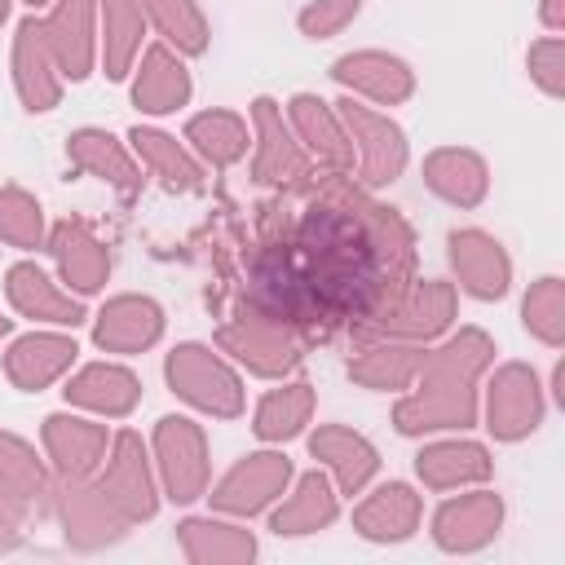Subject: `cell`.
Masks as SVG:
<instances>
[{
    "label": "cell",
    "instance_id": "8d00e7d4",
    "mask_svg": "<svg viewBox=\"0 0 565 565\" xmlns=\"http://www.w3.org/2000/svg\"><path fill=\"white\" fill-rule=\"evenodd\" d=\"M313 415V388L309 384H282V388H269L256 406V437L265 441H287L296 437Z\"/></svg>",
    "mask_w": 565,
    "mask_h": 565
},
{
    "label": "cell",
    "instance_id": "3957f363",
    "mask_svg": "<svg viewBox=\"0 0 565 565\" xmlns=\"http://www.w3.org/2000/svg\"><path fill=\"white\" fill-rule=\"evenodd\" d=\"M163 371H168L172 393L185 397L190 406H199V411H207L216 419L243 415V380L207 344H177L168 353V366Z\"/></svg>",
    "mask_w": 565,
    "mask_h": 565
},
{
    "label": "cell",
    "instance_id": "f6af8a7d",
    "mask_svg": "<svg viewBox=\"0 0 565 565\" xmlns=\"http://www.w3.org/2000/svg\"><path fill=\"white\" fill-rule=\"evenodd\" d=\"M539 13H543V26H547V31H561V26H565V0H543Z\"/></svg>",
    "mask_w": 565,
    "mask_h": 565
},
{
    "label": "cell",
    "instance_id": "d6a6232c",
    "mask_svg": "<svg viewBox=\"0 0 565 565\" xmlns=\"http://www.w3.org/2000/svg\"><path fill=\"white\" fill-rule=\"evenodd\" d=\"M335 512H340V499H335L331 481L322 472H305L269 525H274V534H318L335 521Z\"/></svg>",
    "mask_w": 565,
    "mask_h": 565
},
{
    "label": "cell",
    "instance_id": "83f0119b",
    "mask_svg": "<svg viewBox=\"0 0 565 565\" xmlns=\"http://www.w3.org/2000/svg\"><path fill=\"white\" fill-rule=\"evenodd\" d=\"M190 71L181 66V57L168 49V44H150L141 53V66H137V79H132V102L137 110L146 115H168L177 106L190 102Z\"/></svg>",
    "mask_w": 565,
    "mask_h": 565
},
{
    "label": "cell",
    "instance_id": "4fadbf2b",
    "mask_svg": "<svg viewBox=\"0 0 565 565\" xmlns=\"http://www.w3.org/2000/svg\"><path fill=\"white\" fill-rule=\"evenodd\" d=\"M450 247V269L459 278V287L477 300H499L512 287V260L503 252V243L486 230H455L446 238Z\"/></svg>",
    "mask_w": 565,
    "mask_h": 565
},
{
    "label": "cell",
    "instance_id": "7a4b0ae2",
    "mask_svg": "<svg viewBox=\"0 0 565 565\" xmlns=\"http://www.w3.org/2000/svg\"><path fill=\"white\" fill-rule=\"evenodd\" d=\"M494 358V340L481 327H459L446 344L428 349L411 393L393 406V424L406 437L472 428L477 424V380Z\"/></svg>",
    "mask_w": 565,
    "mask_h": 565
},
{
    "label": "cell",
    "instance_id": "bcb514c9",
    "mask_svg": "<svg viewBox=\"0 0 565 565\" xmlns=\"http://www.w3.org/2000/svg\"><path fill=\"white\" fill-rule=\"evenodd\" d=\"M9 331H13V322H9V318H0V340H4Z\"/></svg>",
    "mask_w": 565,
    "mask_h": 565
},
{
    "label": "cell",
    "instance_id": "44dd1931",
    "mask_svg": "<svg viewBox=\"0 0 565 565\" xmlns=\"http://www.w3.org/2000/svg\"><path fill=\"white\" fill-rule=\"evenodd\" d=\"M4 291H9V305L22 313V318H35V322H53V327H75L84 322V305L75 291L57 287L40 265L22 260L4 274Z\"/></svg>",
    "mask_w": 565,
    "mask_h": 565
},
{
    "label": "cell",
    "instance_id": "cb8c5ba5",
    "mask_svg": "<svg viewBox=\"0 0 565 565\" xmlns=\"http://www.w3.org/2000/svg\"><path fill=\"white\" fill-rule=\"evenodd\" d=\"M419 516H424L419 494L406 481H384L353 508V530L371 543H402L415 534Z\"/></svg>",
    "mask_w": 565,
    "mask_h": 565
},
{
    "label": "cell",
    "instance_id": "ab89813d",
    "mask_svg": "<svg viewBox=\"0 0 565 565\" xmlns=\"http://www.w3.org/2000/svg\"><path fill=\"white\" fill-rule=\"evenodd\" d=\"M521 318H525V331L539 335L543 344H561L565 340V282L561 278H539L530 291H525V305H521Z\"/></svg>",
    "mask_w": 565,
    "mask_h": 565
},
{
    "label": "cell",
    "instance_id": "5b68a950",
    "mask_svg": "<svg viewBox=\"0 0 565 565\" xmlns=\"http://www.w3.org/2000/svg\"><path fill=\"white\" fill-rule=\"evenodd\" d=\"M154 468L163 494L177 503H194L207 494V437L185 415H163L154 424Z\"/></svg>",
    "mask_w": 565,
    "mask_h": 565
},
{
    "label": "cell",
    "instance_id": "4dcf8cb0",
    "mask_svg": "<svg viewBox=\"0 0 565 565\" xmlns=\"http://www.w3.org/2000/svg\"><path fill=\"white\" fill-rule=\"evenodd\" d=\"M181 552L194 565H243L256 556V539L243 525L230 521H212V516H190L177 525Z\"/></svg>",
    "mask_w": 565,
    "mask_h": 565
},
{
    "label": "cell",
    "instance_id": "277c9868",
    "mask_svg": "<svg viewBox=\"0 0 565 565\" xmlns=\"http://www.w3.org/2000/svg\"><path fill=\"white\" fill-rule=\"evenodd\" d=\"M93 486L110 499V508L137 525V521H150L154 508H159V490H154V468H150V455L141 446V437L132 428L115 433L110 446H106V459L102 468L93 472Z\"/></svg>",
    "mask_w": 565,
    "mask_h": 565
},
{
    "label": "cell",
    "instance_id": "8992f818",
    "mask_svg": "<svg viewBox=\"0 0 565 565\" xmlns=\"http://www.w3.org/2000/svg\"><path fill=\"white\" fill-rule=\"evenodd\" d=\"M335 115H340V124L349 132V146H353V159H358L362 181L371 190L397 181L402 168H406V137H402V128L388 115H380L371 106H358L353 97L335 102Z\"/></svg>",
    "mask_w": 565,
    "mask_h": 565
},
{
    "label": "cell",
    "instance_id": "ac0fdd59",
    "mask_svg": "<svg viewBox=\"0 0 565 565\" xmlns=\"http://www.w3.org/2000/svg\"><path fill=\"white\" fill-rule=\"evenodd\" d=\"M75 340L57 335V331H26L4 349V375L13 388L22 393H40L53 380L66 375V366L75 362Z\"/></svg>",
    "mask_w": 565,
    "mask_h": 565
},
{
    "label": "cell",
    "instance_id": "484cf974",
    "mask_svg": "<svg viewBox=\"0 0 565 565\" xmlns=\"http://www.w3.org/2000/svg\"><path fill=\"white\" fill-rule=\"evenodd\" d=\"M424 362V344L415 340H393V335H371L353 358H349V375L362 388H411Z\"/></svg>",
    "mask_w": 565,
    "mask_h": 565
},
{
    "label": "cell",
    "instance_id": "b9f144b4",
    "mask_svg": "<svg viewBox=\"0 0 565 565\" xmlns=\"http://www.w3.org/2000/svg\"><path fill=\"white\" fill-rule=\"evenodd\" d=\"M530 79L547 93V97H561L565 93V44L561 35H543L539 44H530Z\"/></svg>",
    "mask_w": 565,
    "mask_h": 565
},
{
    "label": "cell",
    "instance_id": "4316f807",
    "mask_svg": "<svg viewBox=\"0 0 565 565\" xmlns=\"http://www.w3.org/2000/svg\"><path fill=\"white\" fill-rule=\"evenodd\" d=\"M424 181L437 199H446L450 207H477L490 190V172L486 159L463 150V146H441L424 159Z\"/></svg>",
    "mask_w": 565,
    "mask_h": 565
},
{
    "label": "cell",
    "instance_id": "7402d4cb",
    "mask_svg": "<svg viewBox=\"0 0 565 565\" xmlns=\"http://www.w3.org/2000/svg\"><path fill=\"white\" fill-rule=\"evenodd\" d=\"M66 402L106 419H124L141 402V380L119 362H88L66 380Z\"/></svg>",
    "mask_w": 565,
    "mask_h": 565
},
{
    "label": "cell",
    "instance_id": "836d02e7",
    "mask_svg": "<svg viewBox=\"0 0 565 565\" xmlns=\"http://www.w3.org/2000/svg\"><path fill=\"white\" fill-rule=\"evenodd\" d=\"M102 13V62L110 79H124L132 71V57L141 49V4L137 0H97Z\"/></svg>",
    "mask_w": 565,
    "mask_h": 565
},
{
    "label": "cell",
    "instance_id": "ba28073f",
    "mask_svg": "<svg viewBox=\"0 0 565 565\" xmlns=\"http://www.w3.org/2000/svg\"><path fill=\"white\" fill-rule=\"evenodd\" d=\"M216 344L225 349V353H234L247 371H256V375H287L296 362H300V335L296 331H287L282 322H274V318H260V313H238V318H230V322H221V331H216Z\"/></svg>",
    "mask_w": 565,
    "mask_h": 565
},
{
    "label": "cell",
    "instance_id": "ffe728a7",
    "mask_svg": "<svg viewBox=\"0 0 565 565\" xmlns=\"http://www.w3.org/2000/svg\"><path fill=\"white\" fill-rule=\"evenodd\" d=\"M163 335V309L150 296H115L93 322V340L106 353H141Z\"/></svg>",
    "mask_w": 565,
    "mask_h": 565
},
{
    "label": "cell",
    "instance_id": "c3c4849f",
    "mask_svg": "<svg viewBox=\"0 0 565 565\" xmlns=\"http://www.w3.org/2000/svg\"><path fill=\"white\" fill-rule=\"evenodd\" d=\"M4 18H9V0H0V22H4Z\"/></svg>",
    "mask_w": 565,
    "mask_h": 565
},
{
    "label": "cell",
    "instance_id": "d6986e66",
    "mask_svg": "<svg viewBox=\"0 0 565 565\" xmlns=\"http://www.w3.org/2000/svg\"><path fill=\"white\" fill-rule=\"evenodd\" d=\"M13 84H18V97H22L26 110H53L57 97H62V71H57V62L49 53L40 18H26L18 26V40H13Z\"/></svg>",
    "mask_w": 565,
    "mask_h": 565
},
{
    "label": "cell",
    "instance_id": "7dc6e473",
    "mask_svg": "<svg viewBox=\"0 0 565 565\" xmlns=\"http://www.w3.org/2000/svg\"><path fill=\"white\" fill-rule=\"evenodd\" d=\"M26 4H35V9H49V4H53V0H26Z\"/></svg>",
    "mask_w": 565,
    "mask_h": 565
},
{
    "label": "cell",
    "instance_id": "d590c367",
    "mask_svg": "<svg viewBox=\"0 0 565 565\" xmlns=\"http://www.w3.org/2000/svg\"><path fill=\"white\" fill-rule=\"evenodd\" d=\"M185 141L212 163V168H230L247 154L252 137H247V124L234 115V110H203L185 124Z\"/></svg>",
    "mask_w": 565,
    "mask_h": 565
},
{
    "label": "cell",
    "instance_id": "6da1fadb",
    "mask_svg": "<svg viewBox=\"0 0 565 565\" xmlns=\"http://www.w3.org/2000/svg\"><path fill=\"white\" fill-rule=\"evenodd\" d=\"M411 287V230L344 185L305 203L247 260L243 309L296 335L375 327Z\"/></svg>",
    "mask_w": 565,
    "mask_h": 565
},
{
    "label": "cell",
    "instance_id": "30bf717a",
    "mask_svg": "<svg viewBox=\"0 0 565 565\" xmlns=\"http://www.w3.org/2000/svg\"><path fill=\"white\" fill-rule=\"evenodd\" d=\"M291 481V459L278 450H256L247 459H238L212 490V508L230 512V516H252L265 512L274 499H282Z\"/></svg>",
    "mask_w": 565,
    "mask_h": 565
},
{
    "label": "cell",
    "instance_id": "f546056e",
    "mask_svg": "<svg viewBox=\"0 0 565 565\" xmlns=\"http://www.w3.org/2000/svg\"><path fill=\"white\" fill-rule=\"evenodd\" d=\"M415 472L428 490H459L481 486L494 472V459L477 441H433L415 455Z\"/></svg>",
    "mask_w": 565,
    "mask_h": 565
},
{
    "label": "cell",
    "instance_id": "f1b7e54d",
    "mask_svg": "<svg viewBox=\"0 0 565 565\" xmlns=\"http://www.w3.org/2000/svg\"><path fill=\"white\" fill-rule=\"evenodd\" d=\"M309 450H313V459H322L335 472L344 494H358L375 477V468H380L375 446L362 433L344 428V424H318V433L309 437Z\"/></svg>",
    "mask_w": 565,
    "mask_h": 565
},
{
    "label": "cell",
    "instance_id": "60d3db41",
    "mask_svg": "<svg viewBox=\"0 0 565 565\" xmlns=\"http://www.w3.org/2000/svg\"><path fill=\"white\" fill-rule=\"evenodd\" d=\"M0 243L9 247L44 243V212L22 185H0Z\"/></svg>",
    "mask_w": 565,
    "mask_h": 565
},
{
    "label": "cell",
    "instance_id": "9a60e30c",
    "mask_svg": "<svg viewBox=\"0 0 565 565\" xmlns=\"http://www.w3.org/2000/svg\"><path fill=\"white\" fill-rule=\"evenodd\" d=\"M499 525H503V499L494 490H472L437 508L433 539L446 552H477L499 534Z\"/></svg>",
    "mask_w": 565,
    "mask_h": 565
},
{
    "label": "cell",
    "instance_id": "74e56055",
    "mask_svg": "<svg viewBox=\"0 0 565 565\" xmlns=\"http://www.w3.org/2000/svg\"><path fill=\"white\" fill-rule=\"evenodd\" d=\"M0 490L13 503H31V499H40L49 490L40 455L18 433H9V428H0Z\"/></svg>",
    "mask_w": 565,
    "mask_h": 565
},
{
    "label": "cell",
    "instance_id": "ee69618b",
    "mask_svg": "<svg viewBox=\"0 0 565 565\" xmlns=\"http://www.w3.org/2000/svg\"><path fill=\"white\" fill-rule=\"evenodd\" d=\"M18 543V508H13V499L0 490V552H9Z\"/></svg>",
    "mask_w": 565,
    "mask_h": 565
},
{
    "label": "cell",
    "instance_id": "52a82bcc",
    "mask_svg": "<svg viewBox=\"0 0 565 565\" xmlns=\"http://www.w3.org/2000/svg\"><path fill=\"white\" fill-rule=\"evenodd\" d=\"M543 424V384L534 366L503 362L486 384V428L499 441H521Z\"/></svg>",
    "mask_w": 565,
    "mask_h": 565
},
{
    "label": "cell",
    "instance_id": "7bdbcfd3",
    "mask_svg": "<svg viewBox=\"0 0 565 565\" xmlns=\"http://www.w3.org/2000/svg\"><path fill=\"white\" fill-rule=\"evenodd\" d=\"M358 9H362V0H313V4L300 13V31H305L309 40H327V35L344 31V26L358 18Z\"/></svg>",
    "mask_w": 565,
    "mask_h": 565
},
{
    "label": "cell",
    "instance_id": "603a6c76",
    "mask_svg": "<svg viewBox=\"0 0 565 565\" xmlns=\"http://www.w3.org/2000/svg\"><path fill=\"white\" fill-rule=\"evenodd\" d=\"M106 424L79 419V415H49L44 419V450L57 477H93L106 459Z\"/></svg>",
    "mask_w": 565,
    "mask_h": 565
},
{
    "label": "cell",
    "instance_id": "8fae6325",
    "mask_svg": "<svg viewBox=\"0 0 565 565\" xmlns=\"http://www.w3.org/2000/svg\"><path fill=\"white\" fill-rule=\"evenodd\" d=\"M57 516H62L66 543L84 552L106 547L128 530V521L110 508V499L88 477H57Z\"/></svg>",
    "mask_w": 565,
    "mask_h": 565
},
{
    "label": "cell",
    "instance_id": "e575fe53",
    "mask_svg": "<svg viewBox=\"0 0 565 565\" xmlns=\"http://www.w3.org/2000/svg\"><path fill=\"white\" fill-rule=\"evenodd\" d=\"M137 159L168 185V190H203V168L185 154V146L159 128H132Z\"/></svg>",
    "mask_w": 565,
    "mask_h": 565
},
{
    "label": "cell",
    "instance_id": "2e32d148",
    "mask_svg": "<svg viewBox=\"0 0 565 565\" xmlns=\"http://www.w3.org/2000/svg\"><path fill=\"white\" fill-rule=\"evenodd\" d=\"M49 252L57 260V274L66 282V291L75 296H93L106 287L110 274V252L106 243L84 225V221H57L49 234Z\"/></svg>",
    "mask_w": 565,
    "mask_h": 565
},
{
    "label": "cell",
    "instance_id": "1f68e13d",
    "mask_svg": "<svg viewBox=\"0 0 565 565\" xmlns=\"http://www.w3.org/2000/svg\"><path fill=\"white\" fill-rule=\"evenodd\" d=\"M66 154H71V163H75L79 172L102 177V181H110V185L124 190V194H132L137 181H141V172H137L132 154L124 150V141H115V137L102 132V128H79V132H71Z\"/></svg>",
    "mask_w": 565,
    "mask_h": 565
},
{
    "label": "cell",
    "instance_id": "5bb4252c",
    "mask_svg": "<svg viewBox=\"0 0 565 565\" xmlns=\"http://www.w3.org/2000/svg\"><path fill=\"white\" fill-rule=\"evenodd\" d=\"M93 13H97V0H53L49 18H40L62 79H84L93 71V53H97Z\"/></svg>",
    "mask_w": 565,
    "mask_h": 565
},
{
    "label": "cell",
    "instance_id": "f35d334b",
    "mask_svg": "<svg viewBox=\"0 0 565 565\" xmlns=\"http://www.w3.org/2000/svg\"><path fill=\"white\" fill-rule=\"evenodd\" d=\"M137 4L159 26V35L168 44H177V53H203L207 49V18L194 0H137Z\"/></svg>",
    "mask_w": 565,
    "mask_h": 565
},
{
    "label": "cell",
    "instance_id": "d4e9b609",
    "mask_svg": "<svg viewBox=\"0 0 565 565\" xmlns=\"http://www.w3.org/2000/svg\"><path fill=\"white\" fill-rule=\"evenodd\" d=\"M287 119H291L296 137L309 146V154L318 163H327L331 172H349L353 168V146H349V132H344L340 115L331 110V102H322L313 93H296L287 102Z\"/></svg>",
    "mask_w": 565,
    "mask_h": 565
},
{
    "label": "cell",
    "instance_id": "e0dca14e",
    "mask_svg": "<svg viewBox=\"0 0 565 565\" xmlns=\"http://www.w3.org/2000/svg\"><path fill=\"white\" fill-rule=\"evenodd\" d=\"M335 84H344L349 93H362L371 97L375 106H397L415 93V71L393 57V53H380V49H358V53H344L335 66H331Z\"/></svg>",
    "mask_w": 565,
    "mask_h": 565
},
{
    "label": "cell",
    "instance_id": "9c48e42d",
    "mask_svg": "<svg viewBox=\"0 0 565 565\" xmlns=\"http://www.w3.org/2000/svg\"><path fill=\"white\" fill-rule=\"evenodd\" d=\"M455 305H459V296H455L450 282H437V278L415 282L411 278V287L393 300V309L375 327H366L362 335H393V340L428 344V340H437L455 322Z\"/></svg>",
    "mask_w": 565,
    "mask_h": 565
},
{
    "label": "cell",
    "instance_id": "7c38bea8",
    "mask_svg": "<svg viewBox=\"0 0 565 565\" xmlns=\"http://www.w3.org/2000/svg\"><path fill=\"white\" fill-rule=\"evenodd\" d=\"M252 128H256V150H252V177L260 185H291L305 177L309 159L296 141V132L282 124V106L269 97L252 102Z\"/></svg>",
    "mask_w": 565,
    "mask_h": 565
}]
</instances>
